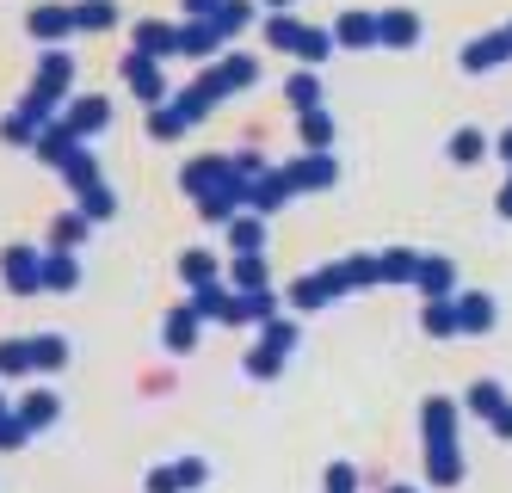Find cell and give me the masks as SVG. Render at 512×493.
Wrapping results in <instances>:
<instances>
[{
	"mask_svg": "<svg viewBox=\"0 0 512 493\" xmlns=\"http://www.w3.org/2000/svg\"><path fill=\"white\" fill-rule=\"evenodd\" d=\"M475 155H482V136L463 130V136H457V161H475Z\"/></svg>",
	"mask_w": 512,
	"mask_h": 493,
	"instance_id": "obj_1",
	"label": "cell"
},
{
	"mask_svg": "<svg viewBox=\"0 0 512 493\" xmlns=\"http://www.w3.org/2000/svg\"><path fill=\"white\" fill-rule=\"evenodd\" d=\"M383 37H401V44H408V37H414V19H383Z\"/></svg>",
	"mask_w": 512,
	"mask_h": 493,
	"instance_id": "obj_2",
	"label": "cell"
},
{
	"mask_svg": "<svg viewBox=\"0 0 512 493\" xmlns=\"http://www.w3.org/2000/svg\"><path fill=\"white\" fill-rule=\"evenodd\" d=\"M506 216H512V192H506Z\"/></svg>",
	"mask_w": 512,
	"mask_h": 493,
	"instance_id": "obj_3",
	"label": "cell"
},
{
	"mask_svg": "<svg viewBox=\"0 0 512 493\" xmlns=\"http://www.w3.org/2000/svg\"><path fill=\"white\" fill-rule=\"evenodd\" d=\"M506 155H512V136H506Z\"/></svg>",
	"mask_w": 512,
	"mask_h": 493,
	"instance_id": "obj_4",
	"label": "cell"
}]
</instances>
